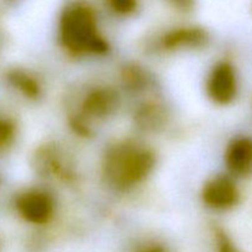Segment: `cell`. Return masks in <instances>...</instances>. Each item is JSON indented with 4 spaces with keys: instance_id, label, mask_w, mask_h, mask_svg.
<instances>
[{
    "instance_id": "4fadbf2b",
    "label": "cell",
    "mask_w": 252,
    "mask_h": 252,
    "mask_svg": "<svg viewBox=\"0 0 252 252\" xmlns=\"http://www.w3.org/2000/svg\"><path fill=\"white\" fill-rule=\"evenodd\" d=\"M216 243H217V252H240L238 248L234 245L231 239L229 238L221 229H217L216 233Z\"/></svg>"
},
{
    "instance_id": "8992f818",
    "label": "cell",
    "mask_w": 252,
    "mask_h": 252,
    "mask_svg": "<svg viewBox=\"0 0 252 252\" xmlns=\"http://www.w3.org/2000/svg\"><path fill=\"white\" fill-rule=\"evenodd\" d=\"M120 105L118 94L108 86H97L89 91L81 101V117L89 120H105L110 117Z\"/></svg>"
},
{
    "instance_id": "2e32d148",
    "label": "cell",
    "mask_w": 252,
    "mask_h": 252,
    "mask_svg": "<svg viewBox=\"0 0 252 252\" xmlns=\"http://www.w3.org/2000/svg\"><path fill=\"white\" fill-rule=\"evenodd\" d=\"M179 9L189 10L193 6V0H171Z\"/></svg>"
},
{
    "instance_id": "52a82bcc",
    "label": "cell",
    "mask_w": 252,
    "mask_h": 252,
    "mask_svg": "<svg viewBox=\"0 0 252 252\" xmlns=\"http://www.w3.org/2000/svg\"><path fill=\"white\" fill-rule=\"evenodd\" d=\"M208 39L206 30L196 26H184L167 31L160 43L165 51L176 52L202 48L206 46Z\"/></svg>"
},
{
    "instance_id": "8fae6325",
    "label": "cell",
    "mask_w": 252,
    "mask_h": 252,
    "mask_svg": "<svg viewBox=\"0 0 252 252\" xmlns=\"http://www.w3.org/2000/svg\"><path fill=\"white\" fill-rule=\"evenodd\" d=\"M123 83H125L126 89H129V90H142L144 89L145 84L148 85V75L145 74V71L143 69H140L137 65H128L126 66L125 70L122 74Z\"/></svg>"
},
{
    "instance_id": "5b68a950",
    "label": "cell",
    "mask_w": 252,
    "mask_h": 252,
    "mask_svg": "<svg viewBox=\"0 0 252 252\" xmlns=\"http://www.w3.org/2000/svg\"><path fill=\"white\" fill-rule=\"evenodd\" d=\"M20 216L34 225L47 224L54 216V198L42 189H30L22 193L16 202Z\"/></svg>"
},
{
    "instance_id": "ba28073f",
    "label": "cell",
    "mask_w": 252,
    "mask_h": 252,
    "mask_svg": "<svg viewBox=\"0 0 252 252\" xmlns=\"http://www.w3.org/2000/svg\"><path fill=\"white\" fill-rule=\"evenodd\" d=\"M224 160L234 176H250L252 174V138H234L226 147Z\"/></svg>"
},
{
    "instance_id": "9a60e30c",
    "label": "cell",
    "mask_w": 252,
    "mask_h": 252,
    "mask_svg": "<svg viewBox=\"0 0 252 252\" xmlns=\"http://www.w3.org/2000/svg\"><path fill=\"white\" fill-rule=\"evenodd\" d=\"M137 252H166L162 246L158 245V244H148V245L140 248Z\"/></svg>"
},
{
    "instance_id": "7a4b0ae2",
    "label": "cell",
    "mask_w": 252,
    "mask_h": 252,
    "mask_svg": "<svg viewBox=\"0 0 252 252\" xmlns=\"http://www.w3.org/2000/svg\"><path fill=\"white\" fill-rule=\"evenodd\" d=\"M157 157L145 145L123 140L106 150L102 172L108 184L116 189H132L144 181L155 167Z\"/></svg>"
},
{
    "instance_id": "30bf717a",
    "label": "cell",
    "mask_w": 252,
    "mask_h": 252,
    "mask_svg": "<svg viewBox=\"0 0 252 252\" xmlns=\"http://www.w3.org/2000/svg\"><path fill=\"white\" fill-rule=\"evenodd\" d=\"M164 117L165 116L162 113L161 107L155 105V103L144 105L143 107L139 108L138 113L135 115L138 123L143 128H148V129H155L159 126H161Z\"/></svg>"
},
{
    "instance_id": "277c9868",
    "label": "cell",
    "mask_w": 252,
    "mask_h": 252,
    "mask_svg": "<svg viewBox=\"0 0 252 252\" xmlns=\"http://www.w3.org/2000/svg\"><path fill=\"white\" fill-rule=\"evenodd\" d=\"M202 201L214 211H229L240 201V192L231 177L218 175L204 184L202 189Z\"/></svg>"
},
{
    "instance_id": "6da1fadb",
    "label": "cell",
    "mask_w": 252,
    "mask_h": 252,
    "mask_svg": "<svg viewBox=\"0 0 252 252\" xmlns=\"http://www.w3.org/2000/svg\"><path fill=\"white\" fill-rule=\"evenodd\" d=\"M58 33L63 48L75 56H102L110 49L95 11L85 2H71L62 11Z\"/></svg>"
},
{
    "instance_id": "3957f363",
    "label": "cell",
    "mask_w": 252,
    "mask_h": 252,
    "mask_svg": "<svg viewBox=\"0 0 252 252\" xmlns=\"http://www.w3.org/2000/svg\"><path fill=\"white\" fill-rule=\"evenodd\" d=\"M207 95L217 105H230L239 93V79L229 62H219L209 71L206 83Z\"/></svg>"
},
{
    "instance_id": "7c38bea8",
    "label": "cell",
    "mask_w": 252,
    "mask_h": 252,
    "mask_svg": "<svg viewBox=\"0 0 252 252\" xmlns=\"http://www.w3.org/2000/svg\"><path fill=\"white\" fill-rule=\"evenodd\" d=\"M110 9L121 16H129L138 9V0H106Z\"/></svg>"
},
{
    "instance_id": "9c48e42d",
    "label": "cell",
    "mask_w": 252,
    "mask_h": 252,
    "mask_svg": "<svg viewBox=\"0 0 252 252\" xmlns=\"http://www.w3.org/2000/svg\"><path fill=\"white\" fill-rule=\"evenodd\" d=\"M10 80L29 98H37L41 95V85L38 81L25 71H12L10 74Z\"/></svg>"
},
{
    "instance_id": "5bb4252c",
    "label": "cell",
    "mask_w": 252,
    "mask_h": 252,
    "mask_svg": "<svg viewBox=\"0 0 252 252\" xmlns=\"http://www.w3.org/2000/svg\"><path fill=\"white\" fill-rule=\"evenodd\" d=\"M15 135V125L9 120L0 118V148L9 144Z\"/></svg>"
}]
</instances>
